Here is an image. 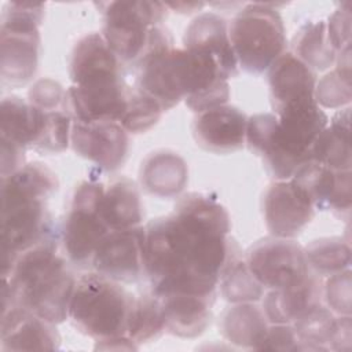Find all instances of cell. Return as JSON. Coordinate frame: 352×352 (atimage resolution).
Listing matches in <instances>:
<instances>
[{
    "instance_id": "5b68a950",
    "label": "cell",
    "mask_w": 352,
    "mask_h": 352,
    "mask_svg": "<svg viewBox=\"0 0 352 352\" xmlns=\"http://www.w3.org/2000/svg\"><path fill=\"white\" fill-rule=\"evenodd\" d=\"M133 296L118 282L98 272L76 280L69 318L84 334L99 340L126 336L128 315Z\"/></svg>"
},
{
    "instance_id": "52a82bcc",
    "label": "cell",
    "mask_w": 352,
    "mask_h": 352,
    "mask_svg": "<svg viewBox=\"0 0 352 352\" xmlns=\"http://www.w3.org/2000/svg\"><path fill=\"white\" fill-rule=\"evenodd\" d=\"M238 65L249 73H263L283 54L285 26L279 12L265 3L243 7L228 28Z\"/></svg>"
},
{
    "instance_id": "4fadbf2b",
    "label": "cell",
    "mask_w": 352,
    "mask_h": 352,
    "mask_svg": "<svg viewBox=\"0 0 352 352\" xmlns=\"http://www.w3.org/2000/svg\"><path fill=\"white\" fill-rule=\"evenodd\" d=\"M70 143L73 150L104 170L118 169L129 148L128 131L117 121H73Z\"/></svg>"
},
{
    "instance_id": "9c48e42d",
    "label": "cell",
    "mask_w": 352,
    "mask_h": 352,
    "mask_svg": "<svg viewBox=\"0 0 352 352\" xmlns=\"http://www.w3.org/2000/svg\"><path fill=\"white\" fill-rule=\"evenodd\" d=\"M104 187L99 182H82L74 191L63 227V245L70 261L85 265L92 261L99 243L111 231L100 212Z\"/></svg>"
},
{
    "instance_id": "7a4b0ae2",
    "label": "cell",
    "mask_w": 352,
    "mask_h": 352,
    "mask_svg": "<svg viewBox=\"0 0 352 352\" xmlns=\"http://www.w3.org/2000/svg\"><path fill=\"white\" fill-rule=\"evenodd\" d=\"M58 232L22 252L3 274L1 308L22 307L58 324L69 318L76 278L58 254Z\"/></svg>"
},
{
    "instance_id": "836d02e7",
    "label": "cell",
    "mask_w": 352,
    "mask_h": 352,
    "mask_svg": "<svg viewBox=\"0 0 352 352\" xmlns=\"http://www.w3.org/2000/svg\"><path fill=\"white\" fill-rule=\"evenodd\" d=\"M330 311L338 315H351V270L330 275L323 289Z\"/></svg>"
},
{
    "instance_id": "4316f807",
    "label": "cell",
    "mask_w": 352,
    "mask_h": 352,
    "mask_svg": "<svg viewBox=\"0 0 352 352\" xmlns=\"http://www.w3.org/2000/svg\"><path fill=\"white\" fill-rule=\"evenodd\" d=\"M337 170L314 160H305L290 177L309 198L315 209H329Z\"/></svg>"
},
{
    "instance_id": "d6986e66",
    "label": "cell",
    "mask_w": 352,
    "mask_h": 352,
    "mask_svg": "<svg viewBox=\"0 0 352 352\" xmlns=\"http://www.w3.org/2000/svg\"><path fill=\"white\" fill-rule=\"evenodd\" d=\"M323 286L320 278L308 274L300 282L271 289L263 301V311L271 323H293L311 309L322 305Z\"/></svg>"
},
{
    "instance_id": "7402d4cb",
    "label": "cell",
    "mask_w": 352,
    "mask_h": 352,
    "mask_svg": "<svg viewBox=\"0 0 352 352\" xmlns=\"http://www.w3.org/2000/svg\"><path fill=\"white\" fill-rule=\"evenodd\" d=\"M100 212L111 231L138 227L142 221V201L136 184L121 177L104 188Z\"/></svg>"
},
{
    "instance_id": "603a6c76",
    "label": "cell",
    "mask_w": 352,
    "mask_h": 352,
    "mask_svg": "<svg viewBox=\"0 0 352 352\" xmlns=\"http://www.w3.org/2000/svg\"><path fill=\"white\" fill-rule=\"evenodd\" d=\"M221 330L230 342L242 348L258 349L268 330V319L263 308L253 302H241L224 314Z\"/></svg>"
},
{
    "instance_id": "4dcf8cb0",
    "label": "cell",
    "mask_w": 352,
    "mask_h": 352,
    "mask_svg": "<svg viewBox=\"0 0 352 352\" xmlns=\"http://www.w3.org/2000/svg\"><path fill=\"white\" fill-rule=\"evenodd\" d=\"M308 265L318 275H333L349 268L351 248L341 238H320L311 242L305 249Z\"/></svg>"
},
{
    "instance_id": "cb8c5ba5",
    "label": "cell",
    "mask_w": 352,
    "mask_h": 352,
    "mask_svg": "<svg viewBox=\"0 0 352 352\" xmlns=\"http://www.w3.org/2000/svg\"><path fill=\"white\" fill-rule=\"evenodd\" d=\"M186 183V162L175 153H155L150 155L142 166V184L154 195H177L184 188Z\"/></svg>"
},
{
    "instance_id": "ac0fdd59",
    "label": "cell",
    "mask_w": 352,
    "mask_h": 352,
    "mask_svg": "<svg viewBox=\"0 0 352 352\" xmlns=\"http://www.w3.org/2000/svg\"><path fill=\"white\" fill-rule=\"evenodd\" d=\"M184 48L212 55L227 77L238 74V60L234 54L227 21L213 12H204L192 19L183 37Z\"/></svg>"
},
{
    "instance_id": "484cf974",
    "label": "cell",
    "mask_w": 352,
    "mask_h": 352,
    "mask_svg": "<svg viewBox=\"0 0 352 352\" xmlns=\"http://www.w3.org/2000/svg\"><path fill=\"white\" fill-rule=\"evenodd\" d=\"M302 63L312 70H324L330 67L337 58L333 48L324 21L307 22L294 36L293 52Z\"/></svg>"
},
{
    "instance_id": "e575fe53",
    "label": "cell",
    "mask_w": 352,
    "mask_h": 352,
    "mask_svg": "<svg viewBox=\"0 0 352 352\" xmlns=\"http://www.w3.org/2000/svg\"><path fill=\"white\" fill-rule=\"evenodd\" d=\"M329 40L336 52L351 45V3L341 4L329 18L326 23Z\"/></svg>"
},
{
    "instance_id": "30bf717a",
    "label": "cell",
    "mask_w": 352,
    "mask_h": 352,
    "mask_svg": "<svg viewBox=\"0 0 352 352\" xmlns=\"http://www.w3.org/2000/svg\"><path fill=\"white\" fill-rule=\"evenodd\" d=\"M246 265L268 289H280L300 282L309 274L304 248L293 239L267 238L248 252Z\"/></svg>"
},
{
    "instance_id": "44dd1931",
    "label": "cell",
    "mask_w": 352,
    "mask_h": 352,
    "mask_svg": "<svg viewBox=\"0 0 352 352\" xmlns=\"http://www.w3.org/2000/svg\"><path fill=\"white\" fill-rule=\"evenodd\" d=\"M351 111L349 107L338 111L315 139L309 148L314 160L333 170H351Z\"/></svg>"
},
{
    "instance_id": "ba28073f",
    "label": "cell",
    "mask_w": 352,
    "mask_h": 352,
    "mask_svg": "<svg viewBox=\"0 0 352 352\" xmlns=\"http://www.w3.org/2000/svg\"><path fill=\"white\" fill-rule=\"evenodd\" d=\"M100 6L104 41L122 63L136 65L151 29L160 26L164 19L166 6L147 0H121Z\"/></svg>"
},
{
    "instance_id": "74e56055",
    "label": "cell",
    "mask_w": 352,
    "mask_h": 352,
    "mask_svg": "<svg viewBox=\"0 0 352 352\" xmlns=\"http://www.w3.org/2000/svg\"><path fill=\"white\" fill-rule=\"evenodd\" d=\"M351 346H352L351 315H340V318H336L334 330L329 341V349L349 352Z\"/></svg>"
},
{
    "instance_id": "f35d334b",
    "label": "cell",
    "mask_w": 352,
    "mask_h": 352,
    "mask_svg": "<svg viewBox=\"0 0 352 352\" xmlns=\"http://www.w3.org/2000/svg\"><path fill=\"white\" fill-rule=\"evenodd\" d=\"M166 7L177 11V12H192V11H197L199 8H202L205 6V3H197V1H176V3H164Z\"/></svg>"
},
{
    "instance_id": "f1b7e54d",
    "label": "cell",
    "mask_w": 352,
    "mask_h": 352,
    "mask_svg": "<svg viewBox=\"0 0 352 352\" xmlns=\"http://www.w3.org/2000/svg\"><path fill=\"white\" fill-rule=\"evenodd\" d=\"M220 286L223 297L232 304L258 301L264 293V286L253 276L246 261L239 256L226 265L220 276Z\"/></svg>"
},
{
    "instance_id": "9a60e30c",
    "label": "cell",
    "mask_w": 352,
    "mask_h": 352,
    "mask_svg": "<svg viewBox=\"0 0 352 352\" xmlns=\"http://www.w3.org/2000/svg\"><path fill=\"white\" fill-rule=\"evenodd\" d=\"M0 330L4 351H54L60 345L55 324L22 307L1 311Z\"/></svg>"
},
{
    "instance_id": "3957f363",
    "label": "cell",
    "mask_w": 352,
    "mask_h": 352,
    "mask_svg": "<svg viewBox=\"0 0 352 352\" xmlns=\"http://www.w3.org/2000/svg\"><path fill=\"white\" fill-rule=\"evenodd\" d=\"M56 190V175L40 162L25 164L1 179V271L22 252L58 232L45 206Z\"/></svg>"
},
{
    "instance_id": "8d00e7d4",
    "label": "cell",
    "mask_w": 352,
    "mask_h": 352,
    "mask_svg": "<svg viewBox=\"0 0 352 352\" xmlns=\"http://www.w3.org/2000/svg\"><path fill=\"white\" fill-rule=\"evenodd\" d=\"M352 201V177L351 170H337L334 190L330 198L329 209L336 213H349Z\"/></svg>"
},
{
    "instance_id": "1f68e13d",
    "label": "cell",
    "mask_w": 352,
    "mask_h": 352,
    "mask_svg": "<svg viewBox=\"0 0 352 352\" xmlns=\"http://www.w3.org/2000/svg\"><path fill=\"white\" fill-rule=\"evenodd\" d=\"M162 113V107L155 100L132 88L120 124L128 132H144L158 122Z\"/></svg>"
},
{
    "instance_id": "d6a6232c",
    "label": "cell",
    "mask_w": 352,
    "mask_h": 352,
    "mask_svg": "<svg viewBox=\"0 0 352 352\" xmlns=\"http://www.w3.org/2000/svg\"><path fill=\"white\" fill-rule=\"evenodd\" d=\"M351 72L336 67L316 82L315 100L329 109L341 107L351 102Z\"/></svg>"
},
{
    "instance_id": "5bb4252c",
    "label": "cell",
    "mask_w": 352,
    "mask_h": 352,
    "mask_svg": "<svg viewBox=\"0 0 352 352\" xmlns=\"http://www.w3.org/2000/svg\"><path fill=\"white\" fill-rule=\"evenodd\" d=\"M314 214L312 202L292 179L271 184L264 197L265 226L276 238H294L312 220Z\"/></svg>"
},
{
    "instance_id": "8fae6325",
    "label": "cell",
    "mask_w": 352,
    "mask_h": 352,
    "mask_svg": "<svg viewBox=\"0 0 352 352\" xmlns=\"http://www.w3.org/2000/svg\"><path fill=\"white\" fill-rule=\"evenodd\" d=\"M179 67L183 100L192 111L202 113L227 103L228 77L212 55L179 48Z\"/></svg>"
},
{
    "instance_id": "8992f818",
    "label": "cell",
    "mask_w": 352,
    "mask_h": 352,
    "mask_svg": "<svg viewBox=\"0 0 352 352\" xmlns=\"http://www.w3.org/2000/svg\"><path fill=\"white\" fill-rule=\"evenodd\" d=\"M44 4L7 3L0 25V73L11 85L28 82L36 73L40 55V32Z\"/></svg>"
},
{
    "instance_id": "7c38bea8",
    "label": "cell",
    "mask_w": 352,
    "mask_h": 352,
    "mask_svg": "<svg viewBox=\"0 0 352 352\" xmlns=\"http://www.w3.org/2000/svg\"><path fill=\"white\" fill-rule=\"evenodd\" d=\"M91 264L95 272L116 282H135L143 272L144 227L110 231L99 243Z\"/></svg>"
},
{
    "instance_id": "d4e9b609",
    "label": "cell",
    "mask_w": 352,
    "mask_h": 352,
    "mask_svg": "<svg viewBox=\"0 0 352 352\" xmlns=\"http://www.w3.org/2000/svg\"><path fill=\"white\" fill-rule=\"evenodd\" d=\"M37 132V121L29 102L18 96H7L1 100L0 142L21 148L33 147Z\"/></svg>"
},
{
    "instance_id": "e0dca14e",
    "label": "cell",
    "mask_w": 352,
    "mask_h": 352,
    "mask_svg": "<svg viewBox=\"0 0 352 352\" xmlns=\"http://www.w3.org/2000/svg\"><path fill=\"white\" fill-rule=\"evenodd\" d=\"M268 70L271 102L275 113L292 104L315 100V72L292 52H283Z\"/></svg>"
},
{
    "instance_id": "6da1fadb",
    "label": "cell",
    "mask_w": 352,
    "mask_h": 352,
    "mask_svg": "<svg viewBox=\"0 0 352 352\" xmlns=\"http://www.w3.org/2000/svg\"><path fill=\"white\" fill-rule=\"evenodd\" d=\"M230 216L209 195L188 194L175 212L144 227V264L153 294L214 297L226 265L238 256L228 238Z\"/></svg>"
},
{
    "instance_id": "f546056e",
    "label": "cell",
    "mask_w": 352,
    "mask_h": 352,
    "mask_svg": "<svg viewBox=\"0 0 352 352\" xmlns=\"http://www.w3.org/2000/svg\"><path fill=\"white\" fill-rule=\"evenodd\" d=\"M336 324V316L329 308L319 305L293 322L301 342V351H327Z\"/></svg>"
},
{
    "instance_id": "ffe728a7",
    "label": "cell",
    "mask_w": 352,
    "mask_h": 352,
    "mask_svg": "<svg viewBox=\"0 0 352 352\" xmlns=\"http://www.w3.org/2000/svg\"><path fill=\"white\" fill-rule=\"evenodd\" d=\"M155 297L160 301L164 327L173 336L198 337L210 323L213 297L184 293H168Z\"/></svg>"
},
{
    "instance_id": "83f0119b",
    "label": "cell",
    "mask_w": 352,
    "mask_h": 352,
    "mask_svg": "<svg viewBox=\"0 0 352 352\" xmlns=\"http://www.w3.org/2000/svg\"><path fill=\"white\" fill-rule=\"evenodd\" d=\"M164 330V319L158 298L154 294L138 298L133 297L128 315L126 336L139 345L157 338Z\"/></svg>"
},
{
    "instance_id": "d590c367",
    "label": "cell",
    "mask_w": 352,
    "mask_h": 352,
    "mask_svg": "<svg viewBox=\"0 0 352 352\" xmlns=\"http://www.w3.org/2000/svg\"><path fill=\"white\" fill-rule=\"evenodd\" d=\"M301 351V342L290 323H272L258 351Z\"/></svg>"
},
{
    "instance_id": "277c9868",
    "label": "cell",
    "mask_w": 352,
    "mask_h": 352,
    "mask_svg": "<svg viewBox=\"0 0 352 352\" xmlns=\"http://www.w3.org/2000/svg\"><path fill=\"white\" fill-rule=\"evenodd\" d=\"M121 66L100 33H89L77 41L70 58L72 85L67 89L74 120L121 121L131 92Z\"/></svg>"
},
{
    "instance_id": "2e32d148",
    "label": "cell",
    "mask_w": 352,
    "mask_h": 352,
    "mask_svg": "<svg viewBox=\"0 0 352 352\" xmlns=\"http://www.w3.org/2000/svg\"><path fill=\"white\" fill-rule=\"evenodd\" d=\"M248 117L228 104L198 113L192 132L197 143L213 153H231L242 148L246 142Z\"/></svg>"
}]
</instances>
